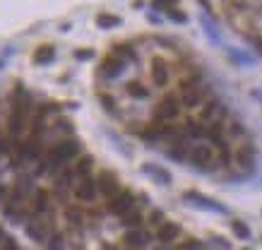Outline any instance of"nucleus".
Segmentation results:
<instances>
[{"label": "nucleus", "mask_w": 262, "mask_h": 250, "mask_svg": "<svg viewBox=\"0 0 262 250\" xmlns=\"http://www.w3.org/2000/svg\"><path fill=\"white\" fill-rule=\"evenodd\" d=\"M79 149H82V144L77 140H65V142H60V144H55V147H51L48 154H46V161L51 166V171L53 169H63V163L75 159L77 154H79Z\"/></svg>", "instance_id": "obj_1"}, {"label": "nucleus", "mask_w": 262, "mask_h": 250, "mask_svg": "<svg viewBox=\"0 0 262 250\" xmlns=\"http://www.w3.org/2000/svg\"><path fill=\"white\" fill-rule=\"evenodd\" d=\"M188 159L195 163V166L205 169V166H209V163L214 161V147H212V144H207V142H197V144H193V147H190Z\"/></svg>", "instance_id": "obj_2"}, {"label": "nucleus", "mask_w": 262, "mask_h": 250, "mask_svg": "<svg viewBox=\"0 0 262 250\" xmlns=\"http://www.w3.org/2000/svg\"><path fill=\"white\" fill-rule=\"evenodd\" d=\"M202 97H205V89L200 85H195V82H186L181 87V104L186 109H197L202 104Z\"/></svg>", "instance_id": "obj_3"}, {"label": "nucleus", "mask_w": 262, "mask_h": 250, "mask_svg": "<svg viewBox=\"0 0 262 250\" xmlns=\"http://www.w3.org/2000/svg\"><path fill=\"white\" fill-rule=\"evenodd\" d=\"M97 188H99V193L104 197H116L120 193V181H118V176L116 174H111V171H101L97 178Z\"/></svg>", "instance_id": "obj_4"}, {"label": "nucleus", "mask_w": 262, "mask_h": 250, "mask_svg": "<svg viewBox=\"0 0 262 250\" xmlns=\"http://www.w3.org/2000/svg\"><path fill=\"white\" fill-rule=\"evenodd\" d=\"M130 209H135V197H132L130 193H125V190L109 200V212L116 214V217H125Z\"/></svg>", "instance_id": "obj_5"}, {"label": "nucleus", "mask_w": 262, "mask_h": 250, "mask_svg": "<svg viewBox=\"0 0 262 250\" xmlns=\"http://www.w3.org/2000/svg\"><path fill=\"white\" fill-rule=\"evenodd\" d=\"M27 236L34 240V243H48L51 240V226L46 224L44 219H39V217H34L29 224H27Z\"/></svg>", "instance_id": "obj_6"}, {"label": "nucleus", "mask_w": 262, "mask_h": 250, "mask_svg": "<svg viewBox=\"0 0 262 250\" xmlns=\"http://www.w3.org/2000/svg\"><path fill=\"white\" fill-rule=\"evenodd\" d=\"M183 197H186L188 202H195V207H202V209H209V212H217V214H229V209H226V207L219 205V202H214V200H209V197H205L202 193L188 190Z\"/></svg>", "instance_id": "obj_7"}, {"label": "nucleus", "mask_w": 262, "mask_h": 250, "mask_svg": "<svg viewBox=\"0 0 262 250\" xmlns=\"http://www.w3.org/2000/svg\"><path fill=\"white\" fill-rule=\"evenodd\" d=\"M181 116V101L176 97L161 99V104L156 106V118L159 120H176Z\"/></svg>", "instance_id": "obj_8"}, {"label": "nucleus", "mask_w": 262, "mask_h": 250, "mask_svg": "<svg viewBox=\"0 0 262 250\" xmlns=\"http://www.w3.org/2000/svg\"><path fill=\"white\" fill-rule=\"evenodd\" d=\"M123 70H125V60L118 58V55H109V58H104V63H101V67H99L101 77H106V79H116V77H120Z\"/></svg>", "instance_id": "obj_9"}, {"label": "nucleus", "mask_w": 262, "mask_h": 250, "mask_svg": "<svg viewBox=\"0 0 262 250\" xmlns=\"http://www.w3.org/2000/svg\"><path fill=\"white\" fill-rule=\"evenodd\" d=\"M226 116V109H224V104L221 101H217V99H212V101H207L205 106H202V111H200V118L207 120V123H219V120Z\"/></svg>", "instance_id": "obj_10"}, {"label": "nucleus", "mask_w": 262, "mask_h": 250, "mask_svg": "<svg viewBox=\"0 0 262 250\" xmlns=\"http://www.w3.org/2000/svg\"><path fill=\"white\" fill-rule=\"evenodd\" d=\"M97 181H92V178H79L75 183V197L77 200H82V202H94V197H97Z\"/></svg>", "instance_id": "obj_11"}, {"label": "nucleus", "mask_w": 262, "mask_h": 250, "mask_svg": "<svg viewBox=\"0 0 262 250\" xmlns=\"http://www.w3.org/2000/svg\"><path fill=\"white\" fill-rule=\"evenodd\" d=\"M152 79L156 87H166L168 85V65L161 58H154L152 60Z\"/></svg>", "instance_id": "obj_12"}, {"label": "nucleus", "mask_w": 262, "mask_h": 250, "mask_svg": "<svg viewBox=\"0 0 262 250\" xmlns=\"http://www.w3.org/2000/svg\"><path fill=\"white\" fill-rule=\"evenodd\" d=\"M178 236H181V226L173 224V221H164L159 226V231H156V238L161 240V243H173Z\"/></svg>", "instance_id": "obj_13"}, {"label": "nucleus", "mask_w": 262, "mask_h": 250, "mask_svg": "<svg viewBox=\"0 0 262 250\" xmlns=\"http://www.w3.org/2000/svg\"><path fill=\"white\" fill-rule=\"evenodd\" d=\"M236 163H238L240 169H252L255 166V149H252V144H243L236 149Z\"/></svg>", "instance_id": "obj_14"}, {"label": "nucleus", "mask_w": 262, "mask_h": 250, "mask_svg": "<svg viewBox=\"0 0 262 250\" xmlns=\"http://www.w3.org/2000/svg\"><path fill=\"white\" fill-rule=\"evenodd\" d=\"M142 171H144L147 176H152L156 183L171 185V174H168V171H164V169H159V166H154V163H144Z\"/></svg>", "instance_id": "obj_15"}, {"label": "nucleus", "mask_w": 262, "mask_h": 250, "mask_svg": "<svg viewBox=\"0 0 262 250\" xmlns=\"http://www.w3.org/2000/svg\"><path fill=\"white\" fill-rule=\"evenodd\" d=\"M147 240H149V233H144L142 228H132L125 233V243L130 248H142V245H147Z\"/></svg>", "instance_id": "obj_16"}, {"label": "nucleus", "mask_w": 262, "mask_h": 250, "mask_svg": "<svg viewBox=\"0 0 262 250\" xmlns=\"http://www.w3.org/2000/svg\"><path fill=\"white\" fill-rule=\"evenodd\" d=\"M53 58H55L53 46H41V48H36V53H34V63H36V65H48V63H53Z\"/></svg>", "instance_id": "obj_17"}, {"label": "nucleus", "mask_w": 262, "mask_h": 250, "mask_svg": "<svg viewBox=\"0 0 262 250\" xmlns=\"http://www.w3.org/2000/svg\"><path fill=\"white\" fill-rule=\"evenodd\" d=\"M188 154H190V147H188L186 140H176L173 144H171V149H168V156L176 159V161H183Z\"/></svg>", "instance_id": "obj_18"}, {"label": "nucleus", "mask_w": 262, "mask_h": 250, "mask_svg": "<svg viewBox=\"0 0 262 250\" xmlns=\"http://www.w3.org/2000/svg\"><path fill=\"white\" fill-rule=\"evenodd\" d=\"M200 22H202V27H205V34H207L209 41H212V44H221V36H219L217 27H214V22L209 20L207 15H200Z\"/></svg>", "instance_id": "obj_19"}, {"label": "nucleus", "mask_w": 262, "mask_h": 250, "mask_svg": "<svg viewBox=\"0 0 262 250\" xmlns=\"http://www.w3.org/2000/svg\"><path fill=\"white\" fill-rule=\"evenodd\" d=\"M123 219V226H128L132 231V228H140L142 226V221H144V217H142V212H137V209H130L125 217H120Z\"/></svg>", "instance_id": "obj_20"}, {"label": "nucleus", "mask_w": 262, "mask_h": 250, "mask_svg": "<svg viewBox=\"0 0 262 250\" xmlns=\"http://www.w3.org/2000/svg\"><path fill=\"white\" fill-rule=\"evenodd\" d=\"M29 193H32V181H29V178H20V181L15 183L12 200H17V202H20V200H22L24 195H29Z\"/></svg>", "instance_id": "obj_21"}, {"label": "nucleus", "mask_w": 262, "mask_h": 250, "mask_svg": "<svg viewBox=\"0 0 262 250\" xmlns=\"http://www.w3.org/2000/svg\"><path fill=\"white\" fill-rule=\"evenodd\" d=\"M92 163H94V159L92 156H82L79 161L75 163V176H79V178H89V171H92Z\"/></svg>", "instance_id": "obj_22"}, {"label": "nucleus", "mask_w": 262, "mask_h": 250, "mask_svg": "<svg viewBox=\"0 0 262 250\" xmlns=\"http://www.w3.org/2000/svg\"><path fill=\"white\" fill-rule=\"evenodd\" d=\"M128 94H130L132 99H147L149 97V89L144 87L142 82H128Z\"/></svg>", "instance_id": "obj_23"}, {"label": "nucleus", "mask_w": 262, "mask_h": 250, "mask_svg": "<svg viewBox=\"0 0 262 250\" xmlns=\"http://www.w3.org/2000/svg\"><path fill=\"white\" fill-rule=\"evenodd\" d=\"M231 231H233V236H238L240 240L250 238V228L245 226V221H240V219H233V221H231Z\"/></svg>", "instance_id": "obj_24"}, {"label": "nucleus", "mask_w": 262, "mask_h": 250, "mask_svg": "<svg viewBox=\"0 0 262 250\" xmlns=\"http://www.w3.org/2000/svg\"><path fill=\"white\" fill-rule=\"evenodd\" d=\"M48 209V193L46 190H39V193H34V212L36 214H41Z\"/></svg>", "instance_id": "obj_25"}, {"label": "nucleus", "mask_w": 262, "mask_h": 250, "mask_svg": "<svg viewBox=\"0 0 262 250\" xmlns=\"http://www.w3.org/2000/svg\"><path fill=\"white\" fill-rule=\"evenodd\" d=\"M97 24L101 27V29H113V27H118L120 24V17H116V15H99L97 17Z\"/></svg>", "instance_id": "obj_26"}, {"label": "nucleus", "mask_w": 262, "mask_h": 250, "mask_svg": "<svg viewBox=\"0 0 262 250\" xmlns=\"http://www.w3.org/2000/svg\"><path fill=\"white\" fill-rule=\"evenodd\" d=\"M186 135H188V137H205L207 130H205L200 123H188V125H186Z\"/></svg>", "instance_id": "obj_27"}, {"label": "nucleus", "mask_w": 262, "mask_h": 250, "mask_svg": "<svg viewBox=\"0 0 262 250\" xmlns=\"http://www.w3.org/2000/svg\"><path fill=\"white\" fill-rule=\"evenodd\" d=\"M46 250H65V236H60V233L51 236V240L46 243Z\"/></svg>", "instance_id": "obj_28"}, {"label": "nucleus", "mask_w": 262, "mask_h": 250, "mask_svg": "<svg viewBox=\"0 0 262 250\" xmlns=\"http://www.w3.org/2000/svg\"><path fill=\"white\" fill-rule=\"evenodd\" d=\"M229 55H231V60H236L238 65H250V63H252V58H248V55H243L240 51H236V48H231Z\"/></svg>", "instance_id": "obj_29"}, {"label": "nucleus", "mask_w": 262, "mask_h": 250, "mask_svg": "<svg viewBox=\"0 0 262 250\" xmlns=\"http://www.w3.org/2000/svg\"><path fill=\"white\" fill-rule=\"evenodd\" d=\"M65 217H67V221H70L72 226H79V224H82V214H79L77 209H72V207L65 212Z\"/></svg>", "instance_id": "obj_30"}, {"label": "nucleus", "mask_w": 262, "mask_h": 250, "mask_svg": "<svg viewBox=\"0 0 262 250\" xmlns=\"http://www.w3.org/2000/svg\"><path fill=\"white\" fill-rule=\"evenodd\" d=\"M0 250H20V248H17V240L12 238V236H5L3 243H0Z\"/></svg>", "instance_id": "obj_31"}, {"label": "nucleus", "mask_w": 262, "mask_h": 250, "mask_svg": "<svg viewBox=\"0 0 262 250\" xmlns=\"http://www.w3.org/2000/svg\"><path fill=\"white\" fill-rule=\"evenodd\" d=\"M168 17H171V20H173V22H188V17L186 15H183V12L181 10H176V8H171V10H168Z\"/></svg>", "instance_id": "obj_32"}, {"label": "nucleus", "mask_w": 262, "mask_h": 250, "mask_svg": "<svg viewBox=\"0 0 262 250\" xmlns=\"http://www.w3.org/2000/svg\"><path fill=\"white\" fill-rule=\"evenodd\" d=\"M99 101H101V104L106 106V111H116V104H113V99H111V97L101 94V97H99Z\"/></svg>", "instance_id": "obj_33"}, {"label": "nucleus", "mask_w": 262, "mask_h": 250, "mask_svg": "<svg viewBox=\"0 0 262 250\" xmlns=\"http://www.w3.org/2000/svg\"><path fill=\"white\" fill-rule=\"evenodd\" d=\"M149 221H152V224H156V226H161V224H164V214H161V212L156 209V212H152V217H149Z\"/></svg>", "instance_id": "obj_34"}, {"label": "nucleus", "mask_w": 262, "mask_h": 250, "mask_svg": "<svg viewBox=\"0 0 262 250\" xmlns=\"http://www.w3.org/2000/svg\"><path fill=\"white\" fill-rule=\"evenodd\" d=\"M92 55H94V53H92L89 48H82V51H77V53H75V58H77V60H89Z\"/></svg>", "instance_id": "obj_35"}, {"label": "nucleus", "mask_w": 262, "mask_h": 250, "mask_svg": "<svg viewBox=\"0 0 262 250\" xmlns=\"http://www.w3.org/2000/svg\"><path fill=\"white\" fill-rule=\"evenodd\" d=\"M173 5H176V0H154V8H168L171 10Z\"/></svg>", "instance_id": "obj_36"}, {"label": "nucleus", "mask_w": 262, "mask_h": 250, "mask_svg": "<svg viewBox=\"0 0 262 250\" xmlns=\"http://www.w3.org/2000/svg\"><path fill=\"white\" fill-rule=\"evenodd\" d=\"M214 243H217L221 250H229V248H231V243H229L226 238H221V236H214Z\"/></svg>", "instance_id": "obj_37"}, {"label": "nucleus", "mask_w": 262, "mask_h": 250, "mask_svg": "<svg viewBox=\"0 0 262 250\" xmlns=\"http://www.w3.org/2000/svg\"><path fill=\"white\" fill-rule=\"evenodd\" d=\"M55 128H58V130H72V125H70V120H58V123H55Z\"/></svg>", "instance_id": "obj_38"}, {"label": "nucleus", "mask_w": 262, "mask_h": 250, "mask_svg": "<svg viewBox=\"0 0 262 250\" xmlns=\"http://www.w3.org/2000/svg\"><path fill=\"white\" fill-rule=\"evenodd\" d=\"M186 250H202V243H200V240H188Z\"/></svg>", "instance_id": "obj_39"}, {"label": "nucleus", "mask_w": 262, "mask_h": 250, "mask_svg": "<svg viewBox=\"0 0 262 250\" xmlns=\"http://www.w3.org/2000/svg\"><path fill=\"white\" fill-rule=\"evenodd\" d=\"M243 125H240V123H233V125H231V135H243Z\"/></svg>", "instance_id": "obj_40"}, {"label": "nucleus", "mask_w": 262, "mask_h": 250, "mask_svg": "<svg viewBox=\"0 0 262 250\" xmlns=\"http://www.w3.org/2000/svg\"><path fill=\"white\" fill-rule=\"evenodd\" d=\"M10 152V147H8V142L5 140H0V154H8Z\"/></svg>", "instance_id": "obj_41"}, {"label": "nucleus", "mask_w": 262, "mask_h": 250, "mask_svg": "<svg viewBox=\"0 0 262 250\" xmlns=\"http://www.w3.org/2000/svg\"><path fill=\"white\" fill-rule=\"evenodd\" d=\"M3 238H5V233H3V226H0V243H3Z\"/></svg>", "instance_id": "obj_42"}, {"label": "nucleus", "mask_w": 262, "mask_h": 250, "mask_svg": "<svg viewBox=\"0 0 262 250\" xmlns=\"http://www.w3.org/2000/svg\"><path fill=\"white\" fill-rule=\"evenodd\" d=\"M240 250H252V248H240Z\"/></svg>", "instance_id": "obj_43"}, {"label": "nucleus", "mask_w": 262, "mask_h": 250, "mask_svg": "<svg viewBox=\"0 0 262 250\" xmlns=\"http://www.w3.org/2000/svg\"><path fill=\"white\" fill-rule=\"evenodd\" d=\"M202 250H205V248H202Z\"/></svg>", "instance_id": "obj_44"}]
</instances>
